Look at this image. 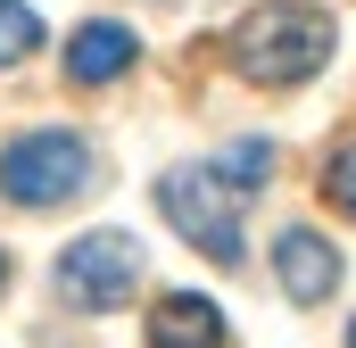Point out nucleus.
<instances>
[{
  "instance_id": "1",
  "label": "nucleus",
  "mask_w": 356,
  "mask_h": 348,
  "mask_svg": "<svg viewBox=\"0 0 356 348\" xmlns=\"http://www.w3.org/2000/svg\"><path fill=\"white\" fill-rule=\"evenodd\" d=\"M323 58H332V17L307 8V0H266V8H249L232 25V67L266 91L323 75Z\"/></svg>"
},
{
  "instance_id": "2",
  "label": "nucleus",
  "mask_w": 356,
  "mask_h": 348,
  "mask_svg": "<svg viewBox=\"0 0 356 348\" xmlns=\"http://www.w3.org/2000/svg\"><path fill=\"white\" fill-rule=\"evenodd\" d=\"M75 191H91V141L50 125V133H17L0 150V199L17 207H67Z\"/></svg>"
},
{
  "instance_id": "3",
  "label": "nucleus",
  "mask_w": 356,
  "mask_h": 348,
  "mask_svg": "<svg viewBox=\"0 0 356 348\" xmlns=\"http://www.w3.org/2000/svg\"><path fill=\"white\" fill-rule=\"evenodd\" d=\"M158 207H166V224H175L191 249H207L216 265H241V191L224 182L216 166H175L158 182Z\"/></svg>"
},
{
  "instance_id": "4",
  "label": "nucleus",
  "mask_w": 356,
  "mask_h": 348,
  "mask_svg": "<svg viewBox=\"0 0 356 348\" xmlns=\"http://www.w3.org/2000/svg\"><path fill=\"white\" fill-rule=\"evenodd\" d=\"M133 282H141V241H133V232H108V224H99V232H83V241L58 249V299L83 307V315L124 307Z\"/></svg>"
},
{
  "instance_id": "5",
  "label": "nucleus",
  "mask_w": 356,
  "mask_h": 348,
  "mask_svg": "<svg viewBox=\"0 0 356 348\" xmlns=\"http://www.w3.org/2000/svg\"><path fill=\"white\" fill-rule=\"evenodd\" d=\"M273 274H282V290H290L298 307H315V299L340 290V249H332L315 224H290V232L273 241Z\"/></svg>"
},
{
  "instance_id": "6",
  "label": "nucleus",
  "mask_w": 356,
  "mask_h": 348,
  "mask_svg": "<svg viewBox=\"0 0 356 348\" xmlns=\"http://www.w3.org/2000/svg\"><path fill=\"white\" fill-rule=\"evenodd\" d=\"M133 58H141V42H133V25H116V17H91L67 33V84H116V75H133Z\"/></svg>"
},
{
  "instance_id": "7",
  "label": "nucleus",
  "mask_w": 356,
  "mask_h": 348,
  "mask_svg": "<svg viewBox=\"0 0 356 348\" xmlns=\"http://www.w3.org/2000/svg\"><path fill=\"white\" fill-rule=\"evenodd\" d=\"M149 348H224V315L199 290H166L149 307Z\"/></svg>"
},
{
  "instance_id": "8",
  "label": "nucleus",
  "mask_w": 356,
  "mask_h": 348,
  "mask_svg": "<svg viewBox=\"0 0 356 348\" xmlns=\"http://www.w3.org/2000/svg\"><path fill=\"white\" fill-rule=\"evenodd\" d=\"M33 50H42V17L25 0H0V67H25Z\"/></svg>"
},
{
  "instance_id": "9",
  "label": "nucleus",
  "mask_w": 356,
  "mask_h": 348,
  "mask_svg": "<svg viewBox=\"0 0 356 348\" xmlns=\"http://www.w3.org/2000/svg\"><path fill=\"white\" fill-rule=\"evenodd\" d=\"M216 174H224L232 191H257V182L273 174V141H232V150L216 158Z\"/></svg>"
},
{
  "instance_id": "10",
  "label": "nucleus",
  "mask_w": 356,
  "mask_h": 348,
  "mask_svg": "<svg viewBox=\"0 0 356 348\" xmlns=\"http://www.w3.org/2000/svg\"><path fill=\"white\" fill-rule=\"evenodd\" d=\"M323 199H332V207H348V216H356V150H340V158L323 166Z\"/></svg>"
},
{
  "instance_id": "11",
  "label": "nucleus",
  "mask_w": 356,
  "mask_h": 348,
  "mask_svg": "<svg viewBox=\"0 0 356 348\" xmlns=\"http://www.w3.org/2000/svg\"><path fill=\"white\" fill-rule=\"evenodd\" d=\"M0 290H8V249H0Z\"/></svg>"
},
{
  "instance_id": "12",
  "label": "nucleus",
  "mask_w": 356,
  "mask_h": 348,
  "mask_svg": "<svg viewBox=\"0 0 356 348\" xmlns=\"http://www.w3.org/2000/svg\"><path fill=\"white\" fill-rule=\"evenodd\" d=\"M348 348H356V324H348Z\"/></svg>"
}]
</instances>
